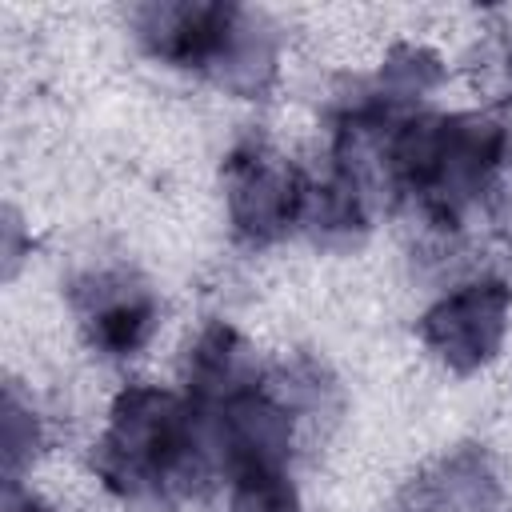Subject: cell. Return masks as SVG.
<instances>
[{
    "instance_id": "obj_5",
    "label": "cell",
    "mask_w": 512,
    "mask_h": 512,
    "mask_svg": "<svg viewBox=\"0 0 512 512\" xmlns=\"http://www.w3.org/2000/svg\"><path fill=\"white\" fill-rule=\"evenodd\" d=\"M512 316V288L496 276H476L432 300L416 324L424 348L456 376L496 360Z\"/></svg>"
},
{
    "instance_id": "obj_7",
    "label": "cell",
    "mask_w": 512,
    "mask_h": 512,
    "mask_svg": "<svg viewBox=\"0 0 512 512\" xmlns=\"http://www.w3.org/2000/svg\"><path fill=\"white\" fill-rule=\"evenodd\" d=\"M72 308H76V320H80L88 348L104 360L136 356L160 324L156 292L128 268L84 272L72 284Z\"/></svg>"
},
{
    "instance_id": "obj_10",
    "label": "cell",
    "mask_w": 512,
    "mask_h": 512,
    "mask_svg": "<svg viewBox=\"0 0 512 512\" xmlns=\"http://www.w3.org/2000/svg\"><path fill=\"white\" fill-rule=\"evenodd\" d=\"M228 512H300V492L284 468L232 476Z\"/></svg>"
},
{
    "instance_id": "obj_4",
    "label": "cell",
    "mask_w": 512,
    "mask_h": 512,
    "mask_svg": "<svg viewBox=\"0 0 512 512\" xmlns=\"http://www.w3.org/2000/svg\"><path fill=\"white\" fill-rule=\"evenodd\" d=\"M224 208L244 248H268L300 228L304 172L268 140L248 136L224 160Z\"/></svg>"
},
{
    "instance_id": "obj_11",
    "label": "cell",
    "mask_w": 512,
    "mask_h": 512,
    "mask_svg": "<svg viewBox=\"0 0 512 512\" xmlns=\"http://www.w3.org/2000/svg\"><path fill=\"white\" fill-rule=\"evenodd\" d=\"M36 444H40V420L28 408H20L16 392L8 388V400H4V460H8V480H16L20 464L36 452Z\"/></svg>"
},
{
    "instance_id": "obj_8",
    "label": "cell",
    "mask_w": 512,
    "mask_h": 512,
    "mask_svg": "<svg viewBox=\"0 0 512 512\" xmlns=\"http://www.w3.org/2000/svg\"><path fill=\"white\" fill-rule=\"evenodd\" d=\"M508 488L484 444H460L424 464L388 512H504Z\"/></svg>"
},
{
    "instance_id": "obj_6",
    "label": "cell",
    "mask_w": 512,
    "mask_h": 512,
    "mask_svg": "<svg viewBox=\"0 0 512 512\" xmlns=\"http://www.w3.org/2000/svg\"><path fill=\"white\" fill-rule=\"evenodd\" d=\"M296 428H300V416L264 376L252 388L224 400L216 412H208L216 464L228 480L244 472L284 468L296 444Z\"/></svg>"
},
{
    "instance_id": "obj_9",
    "label": "cell",
    "mask_w": 512,
    "mask_h": 512,
    "mask_svg": "<svg viewBox=\"0 0 512 512\" xmlns=\"http://www.w3.org/2000/svg\"><path fill=\"white\" fill-rule=\"evenodd\" d=\"M260 380V364L256 352L248 348V340L224 324L212 320L200 328V336L192 340L188 356H184V396L196 412H216L224 400H232L236 392L252 388Z\"/></svg>"
},
{
    "instance_id": "obj_2",
    "label": "cell",
    "mask_w": 512,
    "mask_h": 512,
    "mask_svg": "<svg viewBox=\"0 0 512 512\" xmlns=\"http://www.w3.org/2000/svg\"><path fill=\"white\" fill-rule=\"evenodd\" d=\"M512 172V132L488 112H412L396 124L388 148L392 200H408L436 232H460L492 204Z\"/></svg>"
},
{
    "instance_id": "obj_12",
    "label": "cell",
    "mask_w": 512,
    "mask_h": 512,
    "mask_svg": "<svg viewBox=\"0 0 512 512\" xmlns=\"http://www.w3.org/2000/svg\"><path fill=\"white\" fill-rule=\"evenodd\" d=\"M4 512H56V508H48L40 496H32V492H24L20 488V480H8V496H4Z\"/></svg>"
},
{
    "instance_id": "obj_3",
    "label": "cell",
    "mask_w": 512,
    "mask_h": 512,
    "mask_svg": "<svg viewBox=\"0 0 512 512\" xmlns=\"http://www.w3.org/2000/svg\"><path fill=\"white\" fill-rule=\"evenodd\" d=\"M136 44L168 64L212 80L216 88L260 100L276 80V24L232 0H148L132 8Z\"/></svg>"
},
{
    "instance_id": "obj_1",
    "label": "cell",
    "mask_w": 512,
    "mask_h": 512,
    "mask_svg": "<svg viewBox=\"0 0 512 512\" xmlns=\"http://www.w3.org/2000/svg\"><path fill=\"white\" fill-rule=\"evenodd\" d=\"M92 468L108 492L152 508L200 496L220 472L208 416L156 384H128L112 400Z\"/></svg>"
}]
</instances>
